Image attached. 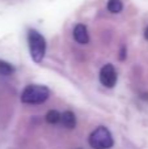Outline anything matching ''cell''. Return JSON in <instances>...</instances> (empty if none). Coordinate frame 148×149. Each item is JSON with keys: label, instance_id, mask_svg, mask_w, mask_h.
<instances>
[{"label": "cell", "instance_id": "obj_4", "mask_svg": "<svg viewBox=\"0 0 148 149\" xmlns=\"http://www.w3.org/2000/svg\"><path fill=\"white\" fill-rule=\"evenodd\" d=\"M100 82L106 88H113L117 82V72L113 64H105L100 72Z\"/></svg>", "mask_w": 148, "mask_h": 149}, {"label": "cell", "instance_id": "obj_10", "mask_svg": "<svg viewBox=\"0 0 148 149\" xmlns=\"http://www.w3.org/2000/svg\"><path fill=\"white\" fill-rule=\"evenodd\" d=\"M144 37H146V39H148V26H147L146 31H144Z\"/></svg>", "mask_w": 148, "mask_h": 149}, {"label": "cell", "instance_id": "obj_2", "mask_svg": "<svg viewBox=\"0 0 148 149\" xmlns=\"http://www.w3.org/2000/svg\"><path fill=\"white\" fill-rule=\"evenodd\" d=\"M50 90L43 85H28L21 93V102L28 105H39L49 98Z\"/></svg>", "mask_w": 148, "mask_h": 149}, {"label": "cell", "instance_id": "obj_8", "mask_svg": "<svg viewBox=\"0 0 148 149\" xmlns=\"http://www.w3.org/2000/svg\"><path fill=\"white\" fill-rule=\"evenodd\" d=\"M62 119V114H59L57 110H50L46 114V122L50 124H57Z\"/></svg>", "mask_w": 148, "mask_h": 149}, {"label": "cell", "instance_id": "obj_9", "mask_svg": "<svg viewBox=\"0 0 148 149\" xmlns=\"http://www.w3.org/2000/svg\"><path fill=\"white\" fill-rule=\"evenodd\" d=\"M15 72V68L12 64L4 62V60H0V76H9Z\"/></svg>", "mask_w": 148, "mask_h": 149}, {"label": "cell", "instance_id": "obj_6", "mask_svg": "<svg viewBox=\"0 0 148 149\" xmlns=\"http://www.w3.org/2000/svg\"><path fill=\"white\" fill-rule=\"evenodd\" d=\"M60 122H62V124L66 128L72 130V128H75V126H76V116L72 111H64V113L62 114Z\"/></svg>", "mask_w": 148, "mask_h": 149}, {"label": "cell", "instance_id": "obj_3", "mask_svg": "<svg viewBox=\"0 0 148 149\" xmlns=\"http://www.w3.org/2000/svg\"><path fill=\"white\" fill-rule=\"evenodd\" d=\"M89 145L93 149H110L114 145V140L106 127H97L89 136Z\"/></svg>", "mask_w": 148, "mask_h": 149}, {"label": "cell", "instance_id": "obj_7", "mask_svg": "<svg viewBox=\"0 0 148 149\" xmlns=\"http://www.w3.org/2000/svg\"><path fill=\"white\" fill-rule=\"evenodd\" d=\"M123 9V4L121 0H109L108 1V10L112 13H119Z\"/></svg>", "mask_w": 148, "mask_h": 149}, {"label": "cell", "instance_id": "obj_1", "mask_svg": "<svg viewBox=\"0 0 148 149\" xmlns=\"http://www.w3.org/2000/svg\"><path fill=\"white\" fill-rule=\"evenodd\" d=\"M28 43L30 50V56L34 63H41L46 54V41L43 36L38 33L34 29L28 31Z\"/></svg>", "mask_w": 148, "mask_h": 149}, {"label": "cell", "instance_id": "obj_5", "mask_svg": "<svg viewBox=\"0 0 148 149\" xmlns=\"http://www.w3.org/2000/svg\"><path fill=\"white\" fill-rule=\"evenodd\" d=\"M73 38L77 43L80 45H87L89 42V34L87 30V26L83 24H77L73 29Z\"/></svg>", "mask_w": 148, "mask_h": 149}]
</instances>
